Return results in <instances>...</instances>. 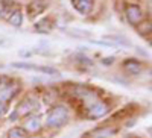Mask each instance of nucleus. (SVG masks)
Instances as JSON below:
<instances>
[{
	"label": "nucleus",
	"instance_id": "f257e3e1",
	"mask_svg": "<svg viewBox=\"0 0 152 138\" xmlns=\"http://www.w3.org/2000/svg\"><path fill=\"white\" fill-rule=\"evenodd\" d=\"M69 120V111L64 106H55L49 111V114L46 117V123L50 128H58L62 126Z\"/></svg>",
	"mask_w": 152,
	"mask_h": 138
},
{
	"label": "nucleus",
	"instance_id": "f03ea898",
	"mask_svg": "<svg viewBox=\"0 0 152 138\" xmlns=\"http://www.w3.org/2000/svg\"><path fill=\"white\" fill-rule=\"evenodd\" d=\"M108 105L105 102H100V100H96L93 105L88 106V111H87V117L88 118H100L104 117L107 112H108Z\"/></svg>",
	"mask_w": 152,
	"mask_h": 138
},
{
	"label": "nucleus",
	"instance_id": "7ed1b4c3",
	"mask_svg": "<svg viewBox=\"0 0 152 138\" xmlns=\"http://www.w3.org/2000/svg\"><path fill=\"white\" fill-rule=\"evenodd\" d=\"M126 18H128L131 24H137L138 26V23L145 18V12L137 5H128L126 6Z\"/></svg>",
	"mask_w": 152,
	"mask_h": 138
},
{
	"label": "nucleus",
	"instance_id": "20e7f679",
	"mask_svg": "<svg viewBox=\"0 0 152 138\" xmlns=\"http://www.w3.org/2000/svg\"><path fill=\"white\" fill-rule=\"evenodd\" d=\"M12 67H15V68H24V70H35V71H40V73H46V74H58V70L56 68L24 64V62H15V64H12Z\"/></svg>",
	"mask_w": 152,
	"mask_h": 138
},
{
	"label": "nucleus",
	"instance_id": "39448f33",
	"mask_svg": "<svg viewBox=\"0 0 152 138\" xmlns=\"http://www.w3.org/2000/svg\"><path fill=\"white\" fill-rule=\"evenodd\" d=\"M72 5L79 14L87 15V14H90V12L93 11L94 2L93 0H72Z\"/></svg>",
	"mask_w": 152,
	"mask_h": 138
},
{
	"label": "nucleus",
	"instance_id": "423d86ee",
	"mask_svg": "<svg viewBox=\"0 0 152 138\" xmlns=\"http://www.w3.org/2000/svg\"><path fill=\"white\" fill-rule=\"evenodd\" d=\"M37 108H38V103L35 102V100L28 99V100H24V102L18 106L17 115H28V114H31V112H32L34 109H37Z\"/></svg>",
	"mask_w": 152,
	"mask_h": 138
},
{
	"label": "nucleus",
	"instance_id": "0eeeda50",
	"mask_svg": "<svg viewBox=\"0 0 152 138\" xmlns=\"http://www.w3.org/2000/svg\"><path fill=\"white\" fill-rule=\"evenodd\" d=\"M46 2H43V0H34V2L29 5L28 8V12H29V15H35V14H41V12L46 9Z\"/></svg>",
	"mask_w": 152,
	"mask_h": 138
},
{
	"label": "nucleus",
	"instance_id": "6e6552de",
	"mask_svg": "<svg viewBox=\"0 0 152 138\" xmlns=\"http://www.w3.org/2000/svg\"><path fill=\"white\" fill-rule=\"evenodd\" d=\"M40 128H41V121L37 115L29 117L26 120V123H24V129L29 131V132H37V131H40Z\"/></svg>",
	"mask_w": 152,
	"mask_h": 138
},
{
	"label": "nucleus",
	"instance_id": "1a4fd4ad",
	"mask_svg": "<svg viewBox=\"0 0 152 138\" xmlns=\"http://www.w3.org/2000/svg\"><path fill=\"white\" fill-rule=\"evenodd\" d=\"M123 68L128 71V73H131V74H137V73H140L142 71V64H138L137 61H132V59H128L123 64Z\"/></svg>",
	"mask_w": 152,
	"mask_h": 138
},
{
	"label": "nucleus",
	"instance_id": "9d476101",
	"mask_svg": "<svg viewBox=\"0 0 152 138\" xmlns=\"http://www.w3.org/2000/svg\"><path fill=\"white\" fill-rule=\"evenodd\" d=\"M35 31L40 32V33H49L50 31H52V23H50L49 18L40 20V21L35 24Z\"/></svg>",
	"mask_w": 152,
	"mask_h": 138
},
{
	"label": "nucleus",
	"instance_id": "9b49d317",
	"mask_svg": "<svg viewBox=\"0 0 152 138\" xmlns=\"http://www.w3.org/2000/svg\"><path fill=\"white\" fill-rule=\"evenodd\" d=\"M28 131L24 128H12L8 134V138H28Z\"/></svg>",
	"mask_w": 152,
	"mask_h": 138
},
{
	"label": "nucleus",
	"instance_id": "f8f14e48",
	"mask_svg": "<svg viewBox=\"0 0 152 138\" xmlns=\"http://www.w3.org/2000/svg\"><path fill=\"white\" fill-rule=\"evenodd\" d=\"M21 20H23V17H21V12L18 11V9H15L14 12H11L9 14V17H8V21L12 24V26H21Z\"/></svg>",
	"mask_w": 152,
	"mask_h": 138
},
{
	"label": "nucleus",
	"instance_id": "ddd939ff",
	"mask_svg": "<svg viewBox=\"0 0 152 138\" xmlns=\"http://www.w3.org/2000/svg\"><path fill=\"white\" fill-rule=\"evenodd\" d=\"M114 134V129L113 128H104V129H97L93 132V137L94 138H105V137H110Z\"/></svg>",
	"mask_w": 152,
	"mask_h": 138
},
{
	"label": "nucleus",
	"instance_id": "4468645a",
	"mask_svg": "<svg viewBox=\"0 0 152 138\" xmlns=\"http://www.w3.org/2000/svg\"><path fill=\"white\" fill-rule=\"evenodd\" d=\"M138 32H140L143 36H146V32L149 35L151 33V24L149 23H143V28H138Z\"/></svg>",
	"mask_w": 152,
	"mask_h": 138
},
{
	"label": "nucleus",
	"instance_id": "2eb2a0df",
	"mask_svg": "<svg viewBox=\"0 0 152 138\" xmlns=\"http://www.w3.org/2000/svg\"><path fill=\"white\" fill-rule=\"evenodd\" d=\"M6 112H8V103L0 100V117H3Z\"/></svg>",
	"mask_w": 152,
	"mask_h": 138
}]
</instances>
